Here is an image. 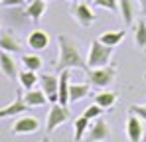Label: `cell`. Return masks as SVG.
Returning a JSON list of instances; mask_svg holds the SVG:
<instances>
[{"label": "cell", "mask_w": 146, "mask_h": 142, "mask_svg": "<svg viewBox=\"0 0 146 142\" xmlns=\"http://www.w3.org/2000/svg\"><path fill=\"white\" fill-rule=\"evenodd\" d=\"M59 42V57H57V63H55V71L57 75L65 69H81L87 71V61L83 59L81 51H79V46L77 42L69 38V36H59L57 38Z\"/></svg>", "instance_id": "6da1fadb"}, {"label": "cell", "mask_w": 146, "mask_h": 142, "mask_svg": "<svg viewBox=\"0 0 146 142\" xmlns=\"http://www.w3.org/2000/svg\"><path fill=\"white\" fill-rule=\"evenodd\" d=\"M113 49L115 47H109L105 44H101L99 40L91 42L89 47V53H87V69H97V67H107L111 65V57H113Z\"/></svg>", "instance_id": "7a4b0ae2"}, {"label": "cell", "mask_w": 146, "mask_h": 142, "mask_svg": "<svg viewBox=\"0 0 146 142\" xmlns=\"http://www.w3.org/2000/svg\"><path fill=\"white\" fill-rule=\"evenodd\" d=\"M87 79L91 87L97 89H109L117 77V69L115 65H107V67H97V69H87Z\"/></svg>", "instance_id": "3957f363"}, {"label": "cell", "mask_w": 146, "mask_h": 142, "mask_svg": "<svg viewBox=\"0 0 146 142\" xmlns=\"http://www.w3.org/2000/svg\"><path fill=\"white\" fill-rule=\"evenodd\" d=\"M67 120H69V111H67V107L55 103V105H51V109H49V113H48L46 130H48V132H53L55 128H59V126H61L63 122H67Z\"/></svg>", "instance_id": "277c9868"}, {"label": "cell", "mask_w": 146, "mask_h": 142, "mask_svg": "<svg viewBox=\"0 0 146 142\" xmlns=\"http://www.w3.org/2000/svg\"><path fill=\"white\" fill-rule=\"evenodd\" d=\"M57 85H59V75L53 73H42L40 75V89L44 91V95L48 97V101L51 105H55L57 99Z\"/></svg>", "instance_id": "5b68a950"}, {"label": "cell", "mask_w": 146, "mask_h": 142, "mask_svg": "<svg viewBox=\"0 0 146 142\" xmlns=\"http://www.w3.org/2000/svg\"><path fill=\"white\" fill-rule=\"evenodd\" d=\"M87 142H105L111 138V124L103 118H97L91 122V128L87 132Z\"/></svg>", "instance_id": "8992f818"}, {"label": "cell", "mask_w": 146, "mask_h": 142, "mask_svg": "<svg viewBox=\"0 0 146 142\" xmlns=\"http://www.w3.org/2000/svg\"><path fill=\"white\" fill-rule=\"evenodd\" d=\"M40 130V120L36 117H30V115H22L14 124H12V134H34Z\"/></svg>", "instance_id": "52a82bcc"}, {"label": "cell", "mask_w": 146, "mask_h": 142, "mask_svg": "<svg viewBox=\"0 0 146 142\" xmlns=\"http://www.w3.org/2000/svg\"><path fill=\"white\" fill-rule=\"evenodd\" d=\"M0 51H8V53H20L22 51V44L16 38L14 30H10V28L0 30Z\"/></svg>", "instance_id": "ba28073f"}, {"label": "cell", "mask_w": 146, "mask_h": 142, "mask_svg": "<svg viewBox=\"0 0 146 142\" xmlns=\"http://www.w3.org/2000/svg\"><path fill=\"white\" fill-rule=\"evenodd\" d=\"M71 14L83 28H89V26H93V22H95V12H93V8H91V4H85V2L75 4Z\"/></svg>", "instance_id": "9c48e42d"}, {"label": "cell", "mask_w": 146, "mask_h": 142, "mask_svg": "<svg viewBox=\"0 0 146 142\" xmlns=\"http://www.w3.org/2000/svg\"><path fill=\"white\" fill-rule=\"evenodd\" d=\"M28 111V105L24 103V95L16 93L14 95V101L6 107L0 109V118H8V117H16V115H22Z\"/></svg>", "instance_id": "30bf717a"}, {"label": "cell", "mask_w": 146, "mask_h": 142, "mask_svg": "<svg viewBox=\"0 0 146 142\" xmlns=\"http://www.w3.org/2000/svg\"><path fill=\"white\" fill-rule=\"evenodd\" d=\"M126 136L128 142H142L144 138V126H142V118L136 115H130L126 120Z\"/></svg>", "instance_id": "8fae6325"}, {"label": "cell", "mask_w": 146, "mask_h": 142, "mask_svg": "<svg viewBox=\"0 0 146 142\" xmlns=\"http://www.w3.org/2000/svg\"><path fill=\"white\" fill-rule=\"evenodd\" d=\"M49 40L51 38H49V34L46 30H34L28 36V47L34 49V51H44V49H48Z\"/></svg>", "instance_id": "7c38bea8"}, {"label": "cell", "mask_w": 146, "mask_h": 142, "mask_svg": "<svg viewBox=\"0 0 146 142\" xmlns=\"http://www.w3.org/2000/svg\"><path fill=\"white\" fill-rule=\"evenodd\" d=\"M0 71H2V75L4 77H8V79H18V63H16V59L12 57V53H8V51H0Z\"/></svg>", "instance_id": "4fadbf2b"}, {"label": "cell", "mask_w": 146, "mask_h": 142, "mask_svg": "<svg viewBox=\"0 0 146 142\" xmlns=\"http://www.w3.org/2000/svg\"><path fill=\"white\" fill-rule=\"evenodd\" d=\"M138 6H140L138 0H119V10H121V18L124 22V26H134Z\"/></svg>", "instance_id": "5bb4252c"}, {"label": "cell", "mask_w": 146, "mask_h": 142, "mask_svg": "<svg viewBox=\"0 0 146 142\" xmlns=\"http://www.w3.org/2000/svg\"><path fill=\"white\" fill-rule=\"evenodd\" d=\"M69 85H71V81H69V69H65L59 73V85H57V99H59L57 103L63 105V107L69 105Z\"/></svg>", "instance_id": "9a60e30c"}, {"label": "cell", "mask_w": 146, "mask_h": 142, "mask_svg": "<svg viewBox=\"0 0 146 142\" xmlns=\"http://www.w3.org/2000/svg\"><path fill=\"white\" fill-rule=\"evenodd\" d=\"M46 10H48V2H46V0H34V2L26 4V16H28L32 22H40V20L44 18Z\"/></svg>", "instance_id": "2e32d148"}, {"label": "cell", "mask_w": 146, "mask_h": 142, "mask_svg": "<svg viewBox=\"0 0 146 142\" xmlns=\"http://www.w3.org/2000/svg\"><path fill=\"white\" fill-rule=\"evenodd\" d=\"M91 93V85L89 83H71L69 85V105H75L79 101H83L85 97Z\"/></svg>", "instance_id": "e0dca14e"}, {"label": "cell", "mask_w": 146, "mask_h": 142, "mask_svg": "<svg viewBox=\"0 0 146 142\" xmlns=\"http://www.w3.org/2000/svg\"><path fill=\"white\" fill-rule=\"evenodd\" d=\"M18 83L24 91H32V89H36V85H40V75L36 71L22 69L18 73Z\"/></svg>", "instance_id": "ac0fdd59"}, {"label": "cell", "mask_w": 146, "mask_h": 142, "mask_svg": "<svg viewBox=\"0 0 146 142\" xmlns=\"http://www.w3.org/2000/svg\"><path fill=\"white\" fill-rule=\"evenodd\" d=\"M124 38H126V32H124V30H109V32L101 34L97 40L101 42V44L109 46V47H117Z\"/></svg>", "instance_id": "d6986e66"}, {"label": "cell", "mask_w": 146, "mask_h": 142, "mask_svg": "<svg viewBox=\"0 0 146 142\" xmlns=\"http://www.w3.org/2000/svg\"><path fill=\"white\" fill-rule=\"evenodd\" d=\"M115 103H117V93H115V91L101 89V91L95 95V105H99V107H101V109H105V111L113 109V107H115Z\"/></svg>", "instance_id": "ffe728a7"}, {"label": "cell", "mask_w": 146, "mask_h": 142, "mask_svg": "<svg viewBox=\"0 0 146 142\" xmlns=\"http://www.w3.org/2000/svg\"><path fill=\"white\" fill-rule=\"evenodd\" d=\"M89 128H91V120H87L83 115H81L79 118H75V122H73V140L81 142L85 136H87Z\"/></svg>", "instance_id": "44dd1931"}, {"label": "cell", "mask_w": 146, "mask_h": 142, "mask_svg": "<svg viewBox=\"0 0 146 142\" xmlns=\"http://www.w3.org/2000/svg\"><path fill=\"white\" fill-rule=\"evenodd\" d=\"M24 103L28 105V107H42V105H46V103H49V101H48V97L44 95L42 89H32V91H26Z\"/></svg>", "instance_id": "7402d4cb"}, {"label": "cell", "mask_w": 146, "mask_h": 142, "mask_svg": "<svg viewBox=\"0 0 146 142\" xmlns=\"http://www.w3.org/2000/svg\"><path fill=\"white\" fill-rule=\"evenodd\" d=\"M22 65H24V69L38 73V71H42V67H44V59L40 55H36V53H24L22 55Z\"/></svg>", "instance_id": "603a6c76"}, {"label": "cell", "mask_w": 146, "mask_h": 142, "mask_svg": "<svg viewBox=\"0 0 146 142\" xmlns=\"http://www.w3.org/2000/svg\"><path fill=\"white\" fill-rule=\"evenodd\" d=\"M134 44L140 49H146V20H138L134 24Z\"/></svg>", "instance_id": "cb8c5ba5"}, {"label": "cell", "mask_w": 146, "mask_h": 142, "mask_svg": "<svg viewBox=\"0 0 146 142\" xmlns=\"http://www.w3.org/2000/svg\"><path fill=\"white\" fill-rule=\"evenodd\" d=\"M103 111H105V109H101L99 105H95V103H93V105H89V107H87V109L83 111V117L87 118V120H91V122H93V120H97V118H101V115H103Z\"/></svg>", "instance_id": "d4e9b609"}, {"label": "cell", "mask_w": 146, "mask_h": 142, "mask_svg": "<svg viewBox=\"0 0 146 142\" xmlns=\"http://www.w3.org/2000/svg\"><path fill=\"white\" fill-rule=\"evenodd\" d=\"M93 6L101 10H109V12H119V0H95Z\"/></svg>", "instance_id": "484cf974"}, {"label": "cell", "mask_w": 146, "mask_h": 142, "mask_svg": "<svg viewBox=\"0 0 146 142\" xmlns=\"http://www.w3.org/2000/svg\"><path fill=\"white\" fill-rule=\"evenodd\" d=\"M128 111L130 115H136L138 118H142V122H146V105H130Z\"/></svg>", "instance_id": "4316f807"}, {"label": "cell", "mask_w": 146, "mask_h": 142, "mask_svg": "<svg viewBox=\"0 0 146 142\" xmlns=\"http://www.w3.org/2000/svg\"><path fill=\"white\" fill-rule=\"evenodd\" d=\"M26 0H2L0 6L2 8H18V6H24Z\"/></svg>", "instance_id": "83f0119b"}, {"label": "cell", "mask_w": 146, "mask_h": 142, "mask_svg": "<svg viewBox=\"0 0 146 142\" xmlns=\"http://www.w3.org/2000/svg\"><path fill=\"white\" fill-rule=\"evenodd\" d=\"M138 4H140V8H142V12L146 14V0H138Z\"/></svg>", "instance_id": "f1b7e54d"}, {"label": "cell", "mask_w": 146, "mask_h": 142, "mask_svg": "<svg viewBox=\"0 0 146 142\" xmlns=\"http://www.w3.org/2000/svg\"><path fill=\"white\" fill-rule=\"evenodd\" d=\"M81 2H85V4H93L95 0H81Z\"/></svg>", "instance_id": "f546056e"}, {"label": "cell", "mask_w": 146, "mask_h": 142, "mask_svg": "<svg viewBox=\"0 0 146 142\" xmlns=\"http://www.w3.org/2000/svg\"><path fill=\"white\" fill-rule=\"evenodd\" d=\"M42 142H51V140H49V138H42Z\"/></svg>", "instance_id": "4dcf8cb0"}, {"label": "cell", "mask_w": 146, "mask_h": 142, "mask_svg": "<svg viewBox=\"0 0 146 142\" xmlns=\"http://www.w3.org/2000/svg\"><path fill=\"white\" fill-rule=\"evenodd\" d=\"M30 2H34V0H26V4H30Z\"/></svg>", "instance_id": "1f68e13d"}, {"label": "cell", "mask_w": 146, "mask_h": 142, "mask_svg": "<svg viewBox=\"0 0 146 142\" xmlns=\"http://www.w3.org/2000/svg\"><path fill=\"white\" fill-rule=\"evenodd\" d=\"M67 2H77V0H67Z\"/></svg>", "instance_id": "d6a6232c"}, {"label": "cell", "mask_w": 146, "mask_h": 142, "mask_svg": "<svg viewBox=\"0 0 146 142\" xmlns=\"http://www.w3.org/2000/svg\"><path fill=\"white\" fill-rule=\"evenodd\" d=\"M142 142H146V136H144V138H142Z\"/></svg>", "instance_id": "836d02e7"}, {"label": "cell", "mask_w": 146, "mask_h": 142, "mask_svg": "<svg viewBox=\"0 0 146 142\" xmlns=\"http://www.w3.org/2000/svg\"><path fill=\"white\" fill-rule=\"evenodd\" d=\"M46 2H49V0H46Z\"/></svg>", "instance_id": "e575fe53"}, {"label": "cell", "mask_w": 146, "mask_h": 142, "mask_svg": "<svg viewBox=\"0 0 146 142\" xmlns=\"http://www.w3.org/2000/svg\"><path fill=\"white\" fill-rule=\"evenodd\" d=\"M0 2H2V0H0Z\"/></svg>", "instance_id": "d590c367"}]
</instances>
